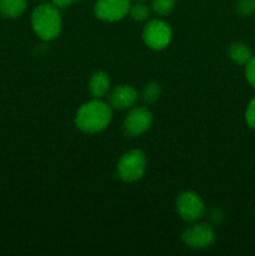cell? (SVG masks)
Here are the masks:
<instances>
[{
	"label": "cell",
	"instance_id": "obj_9",
	"mask_svg": "<svg viewBox=\"0 0 255 256\" xmlns=\"http://www.w3.org/2000/svg\"><path fill=\"white\" fill-rule=\"evenodd\" d=\"M136 90L130 85H120L109 94V105L112 109H128V108H132L136 102Z\"/></svg>",
	"mask_w": 255,
	"mask_h": 256
},
{
	"label": "cell",
	"instance_id": "obj_1",
	"mask_svg": "<svg viewBox=\"0 0 255 256\" xmlns=\"http://www.w3.org/2000/svg\"><path fill=\"white\" fill-rule=\"evenodd\" d=\"M112 108L100 99L92 100L80 106L75 115V125L82 132L94 134L104 130L112 122Z\"/></svg>",
	"mask_w": 255,
	"mask_h": 256
},
{
	"label": "cell",
	"instance_id": "obj_7",
	"mask_svg": "<svg viewBox=\"0 0 255 256\" xmlns=\"http://www.w3.org/2000/svg\"><path fill=\"white\" fill-rule=\"evenodd\" d=\"M182 242L192 249H205L215 242V232L206 224H196L182 232Z\"/></svg>",
	"mask_w": 255,
	"mask_h": 256
},
{
	"label": "cell",
	"instance_id": "obj_4",
	"mask_svg": "<svg viewBox=\"0 0 255 256\" xmlns=\"http://www.w3.org/2000/svg\"><path fill=\"white\" fill-rule=\"evenodd\" d=\"M172 32L168 22L155 19L148 22L142 30L144 42L152 50H162L172 42Z\"/></svg>",
	"mask_w": 255,
	"mask_h": 256
},
{
	"label": "cell",
	"instance_id": "obj_5",
	"mask_svg": "<svg viewBox=\"0 0 255 256\" xmlns=\"http://www.w3.org/2000/svg\"><path fill=\"white\" fill-rule=\"evenodd\" d=\"M130 0H98L94 12L102 22H118L129 14Z\"/></svg>",
	"mask_w": 255,
	"mask_h": 256
},
{
	"label": "cell",
	"instance_id": "obj_2",
	"mask_svg": "<svg viewBox=\"0 0 255 256\" xmlns=\"http://www.w3.org/2000/svg\"><path fill=\"white\" fill-rule=\"evenodd\" d=\"M62 15L56 5L42 4L32 12V26L42 40L52 42L56 39L62 32Z\"/></svg>",
	"mask_w": 255,
	"mask_h": 256
},
{
	"label": "cell",
	"instance_id": "obj_6",
	"mask_svg": "<svg viewBox=\"0 0 255 256\" xmlns=\"http://www.w3.org/2000/svg\"><path fill=\"white\" fill-rule=\"evenodd\" d=\"M176 210L182 220L195 222L205 212V205L198 194L192 192H184L178 196Z\"/></svg>",
	"mask_w": 255,
	"mask_h": 256
},
{
	"label": "cell",
	"instance_id": "obj_16",
	"mask_svg": "<svg viewBox=\"0 0 255 256\" xmlns=\"http://www.w3.org/2000/svg\"><path fill=\"white\" fill-rule=\"evenodd\" d=\"M236 12L244 18L255 14V0H238Z\"/></svg>",
	"mask_w": 255,
	"mask_h": 256
},
{
	"label": "cell",
	"instance_id": "obj_12",
	"mask_svg": "<svg viewBox=\"0 0 255 256\" xmlns=\"http://www.w3.org/2000/svg\"><path fill=\"white\" fill-rule=\"evenodd\" d=\"M229 58L238 65H246L252 58V49L244 42H232L228 50Z\"/></svg>",
	"mask_w": 255,
	"mask_h": 256
},
{
	"label": "cell",
	"instance_id": "obj_3",
	"mask_svg": "<svg viewBox=\"0 0 255 256\" xmlns=\"http://www.w3.org/2000/svg\"><path fill=\"white\" fill-rule=\"evenodd\" d=\"M146 170V158L142 150H130L118 162V175L126 182L142 179Z\"/></svg>",
	"mask_w": 255,
	"mask_h": 256
},
{
	"label": "cell",
	"instance_id": "obj_13",
	"mask_svg": "<svg viewBox=\"0 0 255 256\" xmlns=\"http://www.w3.org/2000/svg\"><path fill=\"white\" fill-rule=\"evenodd\" d=\"M160 94H162V89H160V85L158 82H148L142 92V99L146 104H152L159 99Z\"/></svg>",
	"mask_w": 255,
	"mask_h": 256
},
{
	"label": "cell",
	"instance_id": "obj_10",
	"mask_svg": "<svg viewBox=\"0 0 255 256\" xmlns=\"http://www.w3.org/2000/svg\"><path fill=\"white\" fill-rule=\"evenodd\" d=\"M110 88V79L109 75L104 72H95L89 82V90L90 94L96 99H100L108 92Z\"/></svg>",
	"mask_w": 255,
	"mask_h": 256
},
{
	"label": "cell",
	"instance_id": "obj_8",
	"mask_svg": "<svg viewBox=\"0 0 255 256\" xmlns=\"http://www.w3.org/2000/svg\"><path fill=\"white\" fill-rule=\"evenodd\" d=\"M152 114L146 108H134L124 120V132L129 136H139L150 129Z\"/></svg>",
	"mask_w": 255,
	"mask_h": 256
},
{
	"label": "cell",
	"instance_id": "obj_11",
	"mask_svg": "<svg viewBox=\"0 0 255 256\" xmlns=\"http://www.w3.org/2000/svg\"><path fill=\"white\" fill-rule=\"evenodd\" d=\"M26 10V0H0V14L4 18L15 19Z\"/></svg>",
	"mask_w": 255,
	"mask_h": 256
},
{
	"label": "cell",
	"instance_id": "obj_19",
	"mask_svg": "<svg viewBox=\"0 0 255 256\" xmlns=\"http://www.w3.org/2000/svg\"><path fill=\"white\" fill-rule=\"evenodd\" d=\"M209 215H210V219H212V222H214V224H220V222H222V219H224V212H222L220 209H216V208L210 210Z\"/></svg>",
	"mask_w": 255,
	"mask_h": 256
},
{
	"label": "cell",
	"instance_id": "obj_15",
	"mask_svg": "<svg viewBox=\"0 0 255 256\" xmlns=\"http://www.w3.org/2000/svg\"><path fill=\"white\" fill-rule=\"evenodd\" d=\"M152 10L158 15H168L175 6V0H152Z\"/></svg>",
	"mask_w": 255,
	"mask_h": 256
},
{
	"label": "cell",
	"instance_id": "obj_14",
	"mask_svg": "<svg viewBox=\"0 0 255 256\" xmlns=\"http://www.w3.org/2000/svg\"><path fill=\"white\" fill-rule=\"evenodd\" d=\"M129 14L136 22H144L149 18L150 12L149 8L142 4V2H135L134 5H130Z\"/></svg>",
	"mask_w": 255,
	"mask_h": 256
},
{
	"label": "cell",
	"instance_id": "obj_20",
	"mask_svg": "<svg viewBox=\"0 0 255 256\" xmlns=\"http://www.w3.org/2000/svg\"><path fill=\"white\" fill-rule=\"evenodd\" d=\"M78 2V0H52V4L56 5L58 8H66L69 6V5H72V2Z\"/></svg>",
	"mask_w": 255,
	"mask_h": 256
},
{
	"label": "cell",
	"instance_id": "obj_18",
	"mask_svg": "<svg viewBox=\"0 0 255 256\" xmlns=\"http://www.w3.org/2000/svg\"><path fill=\"white\" fill-rule=\"evenodd\" d=\"M245 120L252 129L255 130V98H252L245 112Z\"/></svg>",
	"mask_w": 255,
	"mask_h": 256
},
{
	"label": "cell",
	"instance_id": "obj_21",
	"mask_svg": "<svg viewBox=\"0 0 255 256\" xmlns=\"http://www.w3.org/2000/svg\"><path fill=\"white\" fill-rule=\"evenodd\" d=\"M134 2H144L145 0H134Z\"/></svg>",
	"mask_w": 255,
	"mask_h": 256
},
{
	"label": "cell",
	"instance_id": "obj_17",
	"mask_svg": "<svg viewBox=\"0 0 255 256\" xmlns=\"http://www.w3.org/2000/svg\"><path fill=\"white\" fill-rule=\"evenodd\" d=\"M245 76L248 82L255 89V55H252L250 62L245 65Z\"/></svg>",
	"mask_w": 255,
	"mask_h": 256
},
{
	"label": "cell",
	"instance_id": "obj_22",
	"mask_svg": "<svg viewBox=\"0 0 255 256\" xmlns=\"http://www.w3.org/2000/svg\"><path fill=\"white\" fill-rule=\"evenodd\" d=\"M78 2H82V0H78Z\"/></svg>",
	"mask_w": 255,
	"mask_h": 256
}]
</instances>
